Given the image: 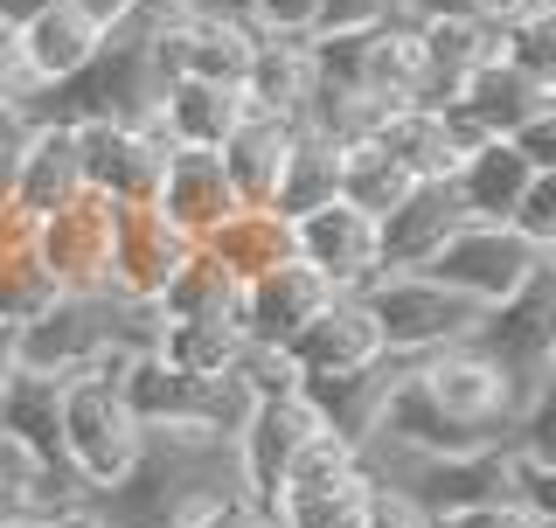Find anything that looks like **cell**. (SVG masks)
<instances>
[{
  "label": "cell",
  "mask_w": 556,
  "mask_h": 528,
  "mask_svg": "<svg viewBox=\"0 0 556 528\" xmlns=\"http://www.w3.org/2000/svg\"><path fill=\"white\" fill-rule=\"evenodd\" d=\"M112 223H118V202H104L84 188L77 202H63L56 216H42L28 230L35 257L56 272L63 292H112Z\"/></svg>",
  "instance_id": "ba28073f"
},
{
  "label": "cell",
  "mask_w": 556,
  "mask_h": 528,
  "mask_svg": "<svg viewBox=\"0 0 556 528\" xmlns=\"http://www.w3.org/2000/svg\"><path fill=\"white\" fill-rule=\"evenodd\" d=\"M396 0H320V28L313 35H334V28H369V22H390Z\"/></svg>",
  "instance_id": "ee69618b"
},
{
  "label": "cell",
  "mask_w": 556,
  "mask_h": 528,
  "mask_svg": "<svg viewBox=\"0 0 556 528\" xmlns=\"http://www.w3.org/2000/svg\"><path fill=\"white\" fill-rule=\"evenodd\" d=\"M147 209H161V216L181 230L188 243H202L208 230H216L237 202V188H230V174H223L216 153H202V147H174L167 153V167H161V181H153V202Z\"/></svg>",
  "instance_id": "e0dca14e"
},
{
  "label": "cell",
  "mask_w": 556,
  "mask_h": 528,
  "mask_svg": "<svg viewBox=\"0 0 556 528\" xmlns=\"http://www.w3.org/2000/svg\"><path fill=\"white\" fill-rule=\"evenodd\" d=\"M91 494L77 487V473L63 460H35V452H22L0 431V521L8 515H70Z\"/></svg>",
  "instance_id": "d4e9b609"
},
{
  "label": "cell",
  "mask_w": 556,
  "mask_h": 528,
  "mask_svg": "<svg viewBox=\"0 0 556 528\" xmlns=\"http://www.w3.org/2000/svg\"><path fill=\"white\" fill-rule=\"evenodd\" d=\"M529 181H535V167L521 161L508 139H473V147L459 153V167H452V188H459V202H466L473 223H508V209Z\"/></svg>",
  "instance_id": "cb8c5ba5"
},
{
  "label": "cell",
  "mask_w": 556,
  "mask_h": 528,
  "mask_svg": "<svg viewBox=\"0 0 556 528\" xmlns=\"http://www.w3.org/2000/svg\"><path fill=\"white\" fill-rule=\"evenodd\" d=\"M327 299H334V286H327L313 264L286 257V264H271V272L243 278V292H237V327H243V341L286 348L292 334H300L313 313L327 306Z\"/></svg>",
  "instance_id": "4fadbf2b"
},
{
  "label": "cell",
  "mask_w": 556,
  "mask_h": 528,
  "mask_svg": "<svg viewBox=\"0 0 556 528\" xmlns=\"http://www.w3.org/2000/svg\"><path fill=\"white\" fill-rule=\"evenodd\" d=\"M195 243H188L174 223L161 216V209H147V202H132V209H118V223H112V292H126V299H161V286L174 278V264H181Z\"/></svg>",
  "instance_id": "ac0fdd59"
},
{
  "label": "cell",
  "mask_w": 556,
  "mask_h": 528,
  "mask_svg": "<svg viewBox=\"0 0 556 528\" xmlns=\"http://www.w3.org/2000/svg\"><path fill=\"white\" fill-rule=\"evenodd\" d=\"M556 112V84H535V77H521L515 63H480L473 77L459 84V98H452V118H459L473 139H508L521 133L529 118H549Z\"/></svg>",
  "instance_id": "2e32d148"
},
{
  "label": "cell",
  "mask_w": 556,
  "mask_h": 528,
  "mask_svg": "<svg viewBox=\"0 0 556 528\" xmlns=\"http://www.w3.org/2000/svg\"><path fill=\"white\" fill-rule=\"evenodd\" d=\"M42 8H56V0H0V22H8V28H22L28 14H42Z\"/></svg>",
  "instance_id": "c3c4849f"
},
{
  "label": "cell",
  "mask_w": 556,
  "mask_h": 528,
  "mask_svg": "<svg viewBox=\"0 0 556 528\" xmlns=\"http://www.w3.org/2000/svg\"><path fill=\"white\" fill-rule=\"evenodd\" d=\"M292 368H300V390L306 382H327V376H355V368H369L382 355V334L369 320V306H362L355 292H334L313 320L286 341Z\"/></svg>",
  "instance_id": "7c38bea8"
},
{
  "label": "cell",
  "mask_w": 556,
  "mask_h": 528,
  "mask_svg": "<svg viewBox=\"0 0 556 528\" xmlns=\"http://www.w3.org/2000/svg\"><path fill=\"white\" fill-rule=\"evenodd\" d=\"M230 382L243 390V403H265V397H300V368H292V355H286V348H265V341H243V348H237Z\"/></svg>",
  "instance_id": "e575fe53"
},
{
  "label": "cell",
  "mask_w": 556,
  "mask_h": 528,
  "mask_svg": "<svg viewBox=\"0 0 556 528\" xmlns=\"http://www.w3.org/2000/svg\"><path fill=\"white\" fill-rule=\"evenodd\" d=\"M84 196V174H77V133L63 118H35L28 153H22V181H14V209H8V230L0 237H28L42 216H56L63 202Z\"/></svg>",
  "instance_id": "5bb4252c"
},
{
  "label": "cell",
  "mask_w": 556,
  "mask_h": 528,
  "mask_svg": "<svg viewBox=\"0 0 556 528\" xmlns=\"http://www.w3.org/2000/svg\"><path fill=\"white\" fill-rule=\"evenodd\" d=\"M153 327L161 313L147 299L126 292H63L42 320L22 327V368H42V376H84V368L126 362L139 348H153Z\"/></svg>",
  "instance_id": "7a4b0ae2"
},
{
  "label": "cell",
  "mask_w": 556,
  "mask_h": 528,
  "mask_svg": "<svg viewBox=\"0 0 556 528\" xmlns=\"http://www.w3.org/2000/svg\"><path fill=\"white\" fill-rule=\"evenodd\" d=\"M28 133H35V112H0V230H8V209H14V181H22Z\"/></svg>",
  "instance_id": "ab89813d"
},
{
  "label": "cell",
  "mask_w": 556,
  "mask_h": 528,
  "mask_svg": "<svg viewBox=\"0 0 556 528\" xmlns=\"http://www.w3.org/2000/svg\"><path fill=\"white\" fill-rule=\"evenodd\" d=\"M230 14L251 35H313L320 28V0H230Z\"/></svg>",
  "instance_id": "8d00e7d4"
},
{
  "label": "cell",
  "mask_w": 556,
  "mask_h": 528,
  "mask_svg": "<svg viewBox=\"0 0 556 528\" xmlns=\"http://www.w3.org/2000/svg\"><path fill=\"white\" fill-rule=\"evenodd\" d=\"M56 299H63V286H56V272L35 257V243L28 237H0V320L28 327V320H42Z\"/></svg>",
  "instance_id": "1f68e13d"
},
{
  "label": "cell",
  "mask_w": 556,
  "mask_h": 528,
  "mask_svg": "<svg viewBox=\"0 0 556 528\" xmlns=\"http://www.w3.org/2000/svg\"><path fill=\"white\" fill-rule=\"evenodd\" d=\"M237 91H243L251 112H271V118H286V126H300L313 91H320V70H313L306 35H257Z\"/></svg>",
  "instance_id": "44dd1931"
},
{
  "label": "cell",
  "mask_w": 556,
  "mask_h": 528,
  "mask_svg": "<svg viewBox=\"0 0 556 528\" xmlns=\"http://www.w3.org/2000/svg\"><path fill=\"white\" fill-rule=\"evenodd\" d=\"M104 35H112V28H104L84 0H56V8L28 14V22L14 28V42H22V63H28L35 91H56V84H70L84 63L98 56Z\"/></svg>",
  "instance_id": "d6986e66"
},
{
  "label": "cell",
  "mask_w": 556,
  "mask_h": 528,
  "mask_svg": "<svg viewBox=\"0 0 556 528\" xmlns=\"http://www.w3.org/2000/svg\"><path fill=\"white\" fill-rule=\"evenodd\" d=\"M501 63H515L535 84H556V0H535L501 22Z\"/></svg>",
  "instance_id": "836d02e7"
},
{
  "label": "cell",
  "mask_w": 556,
  "mask_h": 528,
  "mask_svg": "<svg viewBox=\"0 0 556 528\" xmlns=\"http://www.w3.org/2000/svg\"><path fill=\"white\" fill-rule=\"evenodd\" d=\"M174 528H286V521H278V507H271V501H257V494H243V487H237V494L202 501L195 515H181Z\"/></svg>",
  "instance_id": "f35d334b"
},
{
  "label": "cell",
  "mask_w": 556,
  "mask_h": 528,
  "mask_svg": "<svg viewBox=\"0 0 556 528\" xmlns=\"http://www.w3.org/2000/svg\"><path fill=\"white\" fill-rule=\"evenodd\" d=\"M243 348V327L237 320H161L153 327V355H161L174 376H230Z\"/></svg>",
  "instance_id": "f1b7e54d"
},
{
  "label": "cell",
  "mask_w": 556,
  "mask_h": 528,
  "mask_svg": "<svg viewBox=\"0 0 556 528\" xmlns=\"http://www.w3.org/2000/svg\"><path fill=\"white\" fill-rule=\"evenodd\" d=\"M508 147H515L535 174H556V112H549V118H529L521 133H508Z\"/></svg>",
  "instance_id": "f6af8a7d"
},
{
  "label": "cell",
  "mask_w": 556,
  "mask_h": 528,
  "mask_svg": "<svg viewBox=\"0 0 556 528\" xmlns=\"http://www.w3.org/2000/svg\"><path fill=\"white\" fill-rule=\"evenodd\" d=\"M549 264H556V251H535L508 223H459L425 272L439 278V286H452L459 299H473L480 313H494V306H508L521 286H535Z\"/></svg>",
  "instance_id": "5b68a950"
},
{
  "label": "cell",
  "mask_w": 556,
  "mask_h": 528,
  "mask_svg": "<svg viewBox=\"0 0 556 528\" xmlns=\"http://www.w3.org/2000/svg\"><path fill=\"white\" fill-rule=\"evenodd\" d=\"M362 528H439V515H431V507H417L404 487L369 480V515H362Z\"/></svg>",
  "instance_id": "60d3db41"
},
{
  "label": "cell",
  "mask_w": 556,
  "mask_h": 528,
  "mask_svg": "<svg viewBox=\"0 0 556 528\" xmlns=\"http://www.w3.org/2000/svg\"><path fill=\"white\" fill-rule=\"evenodd\" d=\"M237 292H243V278L195 243V251L174 264V278L153 299V313L161 320H237Z\"/></svg>",
  "instance_id": "4316f807"
},
{
  "label": "cell",
  "mask_w": 556,
  "mask_h": 528,
  "mask_svg": "<svg viewBox=\"0 0 556 528\" xmlns=\"http://www.w3.org/2000/svg\"><path fill=\"white\" fill-rule=\"evenodd\" d=\"M313 431H327L320 425V411L300 397H265V403H251V411L237 417V431H230V460H237V480H243V494H257V501H271L278 494V480H286V466L300 460V445Z\"/></svg>",
  "instance_id": "9c48e42d"
},
{
  "label": "cell",
  "mask_w": 556,
  "mask_h": 528,
  "mask_svg": "<svg viewBox=\"0 0 556 528\" xmlns=\"http://www.w3.org/2000/svg\"><path fill=\"white\" fill-rule=\"evenodd\" d=\"M439 528H549V521L529 515L515 494H494V501H473V507H452V515H439Z\"/></svg>",
  "instance_id": "7bdbcfd3"
},
{
  "label": "cell",
  "mask_w": 556,
  "mask_h": 528,
  "mask_svg": "<svg viewBox=\"0 0 556 528\" xmlns=\"http://www.w3.org/2000/svg\"><path fill=\"white\" fill-rule=\"evenodd\" d=\"M334 196H341V147L320 139V133H300L292 153H286V174H278V188H271V209L292 223V216H306V209H320Z\"/></svg>",
  "instance_id": "4dcf8cb0"
},
{
  "label": "cell",
  "mask_w": 556,
  "mask_h": 528,
  "mask_svg": "<svg viewBox=\"0 0 556 528\" xmlns=\"http://www.w3.org/2000/svg\"><path fill=\"white\" fill-rule=\"evenodd\" d=\"M549 528H556V521H549Z\"/></svg>",
  "instance_id": "f907efd6"
},
{
  "label": "cell",
  "mask_w": 556,
  "mask_h": 528,
  "mask_svg": "<svg viewBox=\"0 0 556 528\" xmlns=\"http://www.w3.org/2000/svg\"><path fill=\"white\" fill-rule=\"evenodd\" d=\"M508 230L529 237L535 251H556V174H535L508 209Z\"/></svg>",
  "instance_id": "74e56055"
},
{
  "label": "cell",
  "mask_w": 556,
  "mask_h": 528,
  "mask_svg": "<svg viewBox=\"0 0 556 528\" xmlns=\"http://www.w3.org/2000/svg\"><path fill=\"white\" fill-rule=\"evenodd\" d=\"M42 104V91H35L28 63H22V42H14V28L0 22V112H35ZM42 118V112H35Z\"/></svg>",
  "instance_id": "b9f144b4"
},
{
  "label": "cell",
  "mask_w": 556,
  "mask_h": 528,
  "mask_svg": "<svg viewBox=\"0 0 556 528\" xmlns=\"http://www.w3.org/2000/svg\"><path fill=\"white\" fill-rule=\"evenodd\" d=\"M292 257L313 264L334 292H369L382 278V251H376V216L348 209L341 196L292 216Z\"/></svg>",
  "instance_id": "30bf717a"
},
{
  "label": "cell",
  "mask_w": 556,
  "mask_h": 528,
  "mask_svg": "<svg viewBox=\"0 0 556 528\" xmlns=\"http://www.w3.org/2000/svg\"><path fill=\"white\" fill-rule=\"evenodd\" d=\"M63 382L70 376H42V368H22V376L0 390V431L14 438L35 460H63Z\"/></svg>",
  "instance_id": "484cf974"
},
{
  "label": "cell",
  "mask_w": 556,
  "mask_h": 528,
  "mask_svg": "<svg viewBox=\"0 0 556 528\" xmlns=\"http://www.w3.org/2000/svg\"><path fill=\"white\" fill-rule=\"evenodd\" d=\"M286 528H362L369 515V473H341V480H313V487H278L271 494Z\"/></svg>",
  "instance_id": "f546056e"
},
{
  "label": "cell",
  "mask_w": 556,
  "mask_h": 528,
  "mask_svg": "<svg viewBox=\"0 0 556 528\" xmlns=\"http://www.w3.org/2000/svg\"><path fill=\"white\" fill-rule=\"evenodd\" d=\"M77 174H84V188L104 202H118V209H132V202H153V181H161V167H167V133H161V118H147V126H118V118H77Z\"/></svg>",
  "instance_id": "8992f818"
},
{
  "label": "cell",
  "mask_w": 556,
  "mask_h": 528,
  "mask_svg": "<svg viewBox=\"0 0 556 528\" xmlns=\"http://www.w3.org/2000/svg\"><path fill=\"white\" fill-rule=\"evenodd\" d=\"M417 56H425V84L410 104H452L480 63L501 56V28L480 14H431V22H417Z\"/></svg>",
  "instance_id": "ffe728a7"
},
{
  "label": "cell",
  "mask_w": 556,
  "mask_h": 528,
  "mask_svg": "<svg viewBox=\"0 0 556 528\" xmlns=\"http://www.w3.org/2000/svg\"><path fill=\"white\" fill-rule=\"evenodd\" d=\"M56 528H132V521H118V515H104L98 501H84V507H70V515H56Z\"/></svg>",
  "instance_id": "7dc6e473"
},
{
  "label": "cell",
  "mask_w": 556,
  "mask_h": 528,
  "mask_svg": "<svg viewBox=\"0 0 556 528\" xmlns=\"http://www.w3.org/2000/svg\"><path fill=\"white\" fill-rule=\"evenodd\" d=\"M549 397V382H521L501 355L480 341L439 348V355H404L369 445L410 452V460H466L494 452L521 431V417Z\"/></svg>",
  "instance_id": "6da1fadb"
},
{
  "label": "cell",
  "mask_w": 556,
  "mask_h": 528,
  "mask_svg": "<svg viewBox=\"0 0 556 528\" xmlns=\"http://www.w3.org/2000/svg\"><path fill=\"white\" fill-rule=\"evenodd\" d=\"M202 251L216 264H230L237 278H257V272H271V264L292 257V223L278 216V209H230V216L202 237Z\"/></svg>",
  "instance_id": "83f0119b"
},
{
  "label": "cell",
  "mask_w": 556,
  "mask_h": 528,
  "mask_svg": "<svg viewBox=\"0 0 556 528\" xmlns=\"http://www.w3.org/2000/svg\"><path fill=\"white\" fill-rule=\"evenodd\" d=\"M243 112H251V104H243L237 84H202V77H167L161 104H153L167 147H202V153H216L223 139L237 133Z\"/></svg>",
  "instance_id": "7402d4cb"
},
{
  "label": "cell",
  "mask_w": 556,
  "mask_h": 528,
  "mask_svg": "<svg viewBox=\"0 0 556 528\" xmlns=\"http://www.w3.org/2000/svg\"><path fill=\"white\" fill-rule=\"evenodd\" d=\"M14 376H22V327L0 320V390H8Z\"/></svg>",
  "instance_id": "bcb514c9"
},
{
  "label": "cell",
  "mask_w": 556,
  "mask_h": 528,
  "mask_svg": "<svg viewBox=\"0 0 556 528\" xmlns=\"http://www.w3.org/2000/svg\"><path fill=\"white\" fill-rule=\"evenodd\" d=\"M410 188V174L390 161V153L376 147V139H348L341 147V202L362 209V216H382V209H396Z\"/></svg>",
  "instance_id": "d6a6232c"
},
{
  "label": "cell",
  "mask_w": 556,
  "mask_h": 528,
  "mask_svg": "<svg viewBox=\"0 0 556 528\" xmlns=\"http://www.w3.org/2000/svg\"><path fill=\"white\" fill-rule=\"evenodd\" d=\"M369 139L410 174V181H452L459 153L473 147V133L452 118V104H390L369 126Z\"/></svg>",
  "instance_id": "9a60e30c"
},
{
  "label": "cell",
  "mask_w": 556,
  "mask_h": 528,
  "mask_svg": "<svg viewBox=\"0 0 556 528\" xmlns=\"http://www.w3.org/2000/svg\"><path fill=\"white\" fill-rule=\"evenodd\" d=\"M292 139H300V126H286V118H271V112H243L237 133L216 147V161L230 174L243 209H271V188H278V174H286Z\"/></svg>",
  "instance_id": "603a6c76"
},
{
  "label": "cell",
  "mask_w": 556,
  "mask_h": 528,
  "mask_svg": "<svg viewBox=\"0 0 556 528\" xmlns=\"http://www.w3.org/2000/svg\"><path fill=\"white\" fill-rule=\"evenodd\" d=\"M459 223H473V216H466V202H459V188H452V181H410L404 202L376 216L382 272H425V264L445 251V237L459 230Z\"/></svg>",
  "instance_id": "8fae6325"
},
{
  "label": "cell",
  "mask_w": 556,
  "mask_h": 528,
  "mask_svg": "<svg viewBox=\"0 0 556 528\" xmlns=\"http://www.w3.org/2000/svg\"><path fill=\"white\" fill-rule=\"evenodd\" d=\"M0 528H56V515H8Z\"/></svg>",
  "instance_id": "681fc988"
},
{
  "label": "cell",
  "mask_w": 556,
  "mask_h": 528,
  "mask_svg": "<svg viewBox=\"0 0 556 528\" xmlns=\"http://www.w3.org/2000/svg\"><path fill=\"white\" fill-rule=\"evenodd\" d=\"M257 35L230 8H153V56L167 77H202V84H243Z\"/></svg>",
  "instance_id": "52a82bcc"
},
{
  "label": "cell",
  "mask_w": 556,
  "mask_h": 528,
  "mask_svg": "<svg viewBox=\"0 0 556 528\" xmlns=\"http://www.w3.org/2000/svg\"><path fill=\"white\" fill-rule=\"evenodd\" d=\"M56 452L91 501H104L112 487L132 480L139 452H147V425L118 397V362L84 368V376L63 382V445Z\"/></svg>",
  "instance_id": "3957f363"
},
{
  "label": "cell",
  "mask_w": 556,
  "mask_h": 528,
  "mask_svg": "<svg viewBox=\"0 0 556 528\" xmlns=\"http://www.w3.org/2000/svg\"><path fill=\"white\" fill-rule=\"evenodd\" d=\"M369 306V320L382 334V355H439L480 334V306L439 286L431 272H382L369 292H355Z\"/></svg>",
  "instance_id": "277c9868"
},
{
  "label": "cell",
  "mask_w": 556,
  "mask_h": 528,
  "mask_svg": "<svg viewBox=\"0 0 556 528\" xmlns=\"http://www.w3.org/2000/svg\"><path fill=\"white\" fill-rule=\"evenodd\" d=\"M362 466V452L348 445V438H334V431H313L306 445H300V460L286 466V480L278 487H313V480H341V473H355Z\"/></svg>",
  "instance_id": "d590c367"
}]
</instances>
